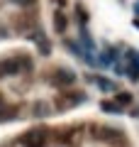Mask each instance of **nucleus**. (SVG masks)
<instances>
[{
    "mask_svg": "<svg viewBox=\"0 0 139 147\" xmlns=\"http://www.w3.org/2000/svg\"><path fill=\"white\" fill-rule=\"evenodd\" d=\"M29 71L32 61L27 57H12V59H3L0 61V76H12V74H20V71Z\"/></svg>",
    "mask_w": 139,
    "mask_h": 147,
    "instance_id": "obj_1",
    "label": "nucleus"
},
{
    "mask_svg": "<svg viewBox=\"0 0 139 147\" xmlns=\"http://www.w3.org/2000/svg\"><path fill=\"white\" fill-rule=\"evenodd\" d=\"M25 147H44L46 145V130L44 127H34V130H27L22 135Z\"/></svg>",
    "mask_w": 139,
    "mask_h": 147,
    "instance_id": "obj_2",
    "label": "nucleus"
},
{
    "mask_svg": "<svg viewBox=\"0 0 139 147\" xmlns=\"http://www.w3.org/2000/svg\"><path fill=\"white\" fill-rule=\"evenodd\" d=\"M73 81H76V74H73L71 69H59V71L54 74V84L56 86H71Z\"/></svg>",
    "mask_w": 139,
    "mask_h": 147,
    "instance_id": "obj_3",
    "label": "nucleus"
},
{
    "mask_svg": "<svg viewBox=\"0 0 139 147\" xmlns=\"http://www.w3.org/2000/svg\"><path fill=\"white\" fill-rule=\"evenodd\" d=\"M100 108H103L105 113H112V115H120V113H122V108H120L115 100H103V103H100Z\"/></svg>",
    "mask_w": 139,
    "mask_h": 147,
    "instance_id": "obj_4",
    "label": "nucleus"
},
{
    "mask_svg": "<svg viewBox=\"0 0 139 147\" xmlns=\"http://www.w3.org/2000/svg\"><path fill=\"white\" fill-rule=\"evenodd\" d=\"M54 27H56V32H63V30H66V15H63L61 10L54 12Z\"/></svg>",
    "mask_w": 139,
    "mask_h": 147,
    "instance_id": "obj_5",
    "label": "nucleus"
},
{
    "mask_svg": "<svg viewBox=\"0 0 139 147\" xmlns=\"http://www.w3.org/2000/svg\"><path fill=\"white\" fill-rule=\"evenodd\" d=\"M93 81H98V86L103 91H112L115 88V84H112V81H108V79H93Z\"/></svg>",
    "mask_w": 139,
    "mask_h": 147,
    "instance_id": "obj_6",
    "label": "nucleus"
},
{
    "mask_svg": "<svg viewBox=\"0 0 139 147\" xmlns=\"http://www.w3.org/2000/svg\"><path fill=\"white\" fill-rule=\"evenodd\" d=\"M39 52H41V54H49V52H51V44H49V39H39Z\"/></svg>",
    "mask_w": 139,
    "mask_h": 147,
    "instance_id": "obj_7",
    "label": "nucleus"
},
{
    "mask_svg": "<svg viewBox=\"0 0 139 147\" xmlns=\"http://www.w3.org/2000/svg\"><path fill=\"white\" fill-rule=\"evenodd\" d=\"M7 115V105H5V100H3V96H0V120Z\"/></svg>",
    "mask_w": 139,
    "mask_h": 147,
    "instance_id": "obj_8",
    "label": "nucleus"
},
{
    "mask_svg": "<svg viewBox=\"0 0 139 147\" xmlns=\"http://www.w3.org/2000/svg\"><path fill=\"white\" fill-rule=\"evenodd\" d=\"M10 3H15V5H22V7H27V5H34L37 0H10Z\"/></svg>",
    "mask_w": 139,
    "mask_h": 147,
    "instance_id": "obj_9",
    "label": "nucleus"
},
{
    "mask_svg": "<svg viewBox=\"0 0 139 147\" xmlns=\"http://www.w3.org/2000/svg\"><path fill=\"white\" fill-rule=\"evenodd\" d=\"M83 42H86V49H93V39L88 37V32L83 30Z\"/></svg>",
    "mask_w": 139,
    "mask_h": 147,
    "instance_id": "obj_10",
    "label": "nucleus"
},
{
    "mask_svg": "<svg viewBox=\"0 0 139 147\" xmlns=\"http://www.w3.org/2000/svg\"><path fill=\"white\" fill-rule=\"evenodd\" d=\"M120 103H132V96L129 93H120Z\"/></svg>",
    "mask_w": 139,
    "mask_h": 147,
    "instance_id": "obj_11",
    "label": "nucleus"
},
{
    "mask_svg": "<svg viewBox=\"0 0 139 147\" xmlns=\"http://www.w3.org/2000/svg\"><path fill=\"white\" fill-rule=\"evenodd\" d=\"M137 12H139V3H137Z\"/></svg>",
    "mask_w": 139,
    "mask_h": 147,
    "instance_id": "obj_12",
    "label": "nucleus"
}]
</instances>
